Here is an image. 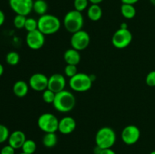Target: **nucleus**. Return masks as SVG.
Instances as JSON below:
<instances>
[{
	"mask_svg": "<svg viewBox=\"0 0 155 154\" xmlns=\"http://www.w3.org/2000/svg\"><path fill=\"white\" fill-rule=\"evenodd\" d=\"M52 104L57 111L61 113H68L75 107V96L71 91L64 89L58 93H56Z\"/></svg>",
	"mask_w": 155,
	"mask_h": 154,
	"instance_id": "f257e3e1",
	"label": "nucleus"
},
{
	"mask_svg": "<svg viewBox=\"0 0 155 154\" xmlns=\"http://www.w3.org/2000/svg\"><path fill=\"white\" fill-rule=\"evenodd\" d=\"M61 21L54 15L45 14L38 19V30L44 35H52L57 33L61 28Z\"/></svg>",
	"mask_w": 155,
	"mask_h": 154,
	"instance_id": "f03ea898",
	"label": "nucleus"
},
{
	"mask_svg": "<svg viewBox=\"0 0 155 154\" xmlns=\"http://www.w3.org/2000/svg\"><path fill=\"white\" fill-rule=\"evenodd\" d=\"M95 140L96 146L101 149L111 148L116 143V132L110 127H102L97 131Z\"/></svg>",
	"mask_w": 155,
	"mask_h": 154,
	"instance_id": "7ed1b4c3",
	"label": "nucleus"
},
{
	"mask_svg": "<svg viewBox=\"0 0 155 154\" xmlns=\"http://www.w3.org/2000/svg\"><path fill=\"white\" fill-rule=\"evenodd\" d=\"M63 24L65 29L72 34L83 30L84 19L82 12L78 11L75 9L68 11L64 18Z\"/></svg>",
	"mask_w": 155,
	"mask_h": 154,
	"instance_id": "20e7f679",
	"label": "nucleus"
},
{
	"mask_svg": "<svg viewBox=\"0 0 155 154\" xmlns=\"http://www.w3.org/2000/svg\"><path fill=\"white\" fill-rule=\"evenodd\" d=\"M93 81L90 75L84 72H78L74 76L70 78L69 85L73 91L77 92H86L90 90Z\"/></svg>",
	"mask_w": 155,
	"mask_h": 154,
	"instance_id": "39448f33",
	"label": "nucleus"
},
{
	"mask_svg": "<svg viewBox=\"0 0 155 154\" xmlns=\"http://www.w3.org/2000/svg\"><path fill=\"white\" fill-rule=\"evenodd\" d=\"M59 119L51 113H42L37 120L38 127L45 133H55L58 131Z\"/></svg>",
	"mask_w": 155,
	"mask_h": 154,
	"instance_id": "423d86ee",
	"label": "nucleus"
},
{
	"mask_svg": "<svg viewBox=\"0 0 155 154\" xmlns=\"http://www.w3.org/2000/svg\"><path fill=\"white\" fill-rule=\"evenodd\" d=\"M133 41V34L128 29L120 28L113 34L112 45L118 49L127 48Z\"/></svg>",
	"mask_w": 155,
	"mask_h": 154,
	"instance_id": "0eeeda50",
	"label": "nucleus"
},
{
	"mask_svg": "<svg viewBox=\"0 0 155 154\" xmlns=\"http://www.w3.org/2000/svg\"><path fill=\"white\" fill-rule=\"evenodd\" d=\"M90 43V36L85 30H81L73 33L71 38V45L73 48L77 51H83L89 46Z\"/></svg>",
	"mask_w": 155,
	"mask_h": 154,
	"instance_id": "6e6552de",
	"label": "nucleus"
},
{
	"mask_svg": "<svg viewBox=\"0 0 155 154\" xmlns=\"http://www.w3.org/2000/svg\"><path fill=\"white\" fill-rule=\"evenodd\" d=\"M33 0H9V6L16 14L27 17L33 11Z\"/></svg>",
	"mask_w": 155,
	"mask_h": 154,
	"instance_id": "1a4fd4ad",
	"label": "nucleus"
},
{
	"mask_svg": "<svg viewBox=\"0 0 155 154\" xmlns=\"http://www.w3.org/2000/svg\"><path fill=\"white\" fill-rule=\"evenodd\" d=\"M140 136V129L135 125H127L121 132V139L127 145H133L137 143Z\"/></svg>",
	"mask_w": 155,
	"mask_h": 154,
	"instance_id": "9d476101",
	"label": "nucleus"
},
{
	"mask_svg": "<svg viewBox=\"0 0 155 154\" xmlns=\"http://www.w3.org/2000/svg\"><path fill=\"white\" fill-rule=\"evenodd\" d=\"M45 35L39 30L29 32L26 36V43L27 46L33 50H39L42 48L45 44Z\"/></svg>",
	"mask_w": 155,
	"mask_h": 154,
	"instance_id": "9b49d317",
	"label": "nucleus"
},
{
	"mask_svg": "<svg viewBox=\"0 0 155 154\" xmlns=\"http://www.w3.org/2000/svg\"><path fill=\"white\" fill-rule=\"evenodd\" d=\"M48 78L43 73L37 72L30 77L29 85L36 91H44L48 88Z\"/></svg>",
	"mask_w": 155,
	"mask_h": 154,
	"instance_id": "f8f14e48",
	"label": "nucleus"
},
{
	"mask_svg": "<svg viewBox=\"0 0 155 154\" xmlns=\"http://www.w3.org/2000/svg\"><path fill=\"white\" fill-rule=\"evenodd\" d=\"M65 86H66V79L61 74L54 73L48 77V88L54 91L55 94L64 90Z\"/></svg>",
	"mask_w": 155,
	"mask_h": 154,
	"instance_id": "ddd939ff",
	"label": "nucleus"
},
{
	"mask_svg": "<svg viewBox=\"0 0 155 154\" xmlns=\"http://www.w3.org/2000/svg\"><path fill=\"white\" fill-rule=\"evenodd\" d=\"M77 127L75 119L71 116H64L59 120L58 131L62 134H70L74 132Z\"/></svg>",
	"mask_w": 155,
	"mask_h": 154,
	"instance_id": "4468645a",
	"label": "nucleus"
},
{
	"mask_svg": "<svg viewBox=\"0 0 155 154\" xmlns=\"http://www.w3.org/2000/svg\"><path fill=\"white\" fill-rule=\"evenodd\" d=\"M26 140H27V138H26V135L24 131L16 130V131L11 133L8 139V144L10 146L17 149H21Z\"/></svg>",
	"mask_w": 155,
	"mask_h": 154,
	"instance_id": "2eb2a0df",
	"label": "nucleus"
},
{
	"mask_svg": "<svg viewBox=\"0 0 155 154\" xmlns=\"http://www.w3.org/2000/svg\"><path fill=\"white\" fill-rule=\"evenodd\" d=\"M64 60L66 62L67 64L77 65L81 60V55L80 51L74 48H70L65 51L64 54Z\"/></svg>",
	"mask_w": 155,
	"mask_h": 154,
	"instance_id": "dca6fc26",
	"label": "nucleus"
},
{
	"mask_svg": "<svg viewBox=\"0 0 155 154\" xmlns=\"http://www.w3.org/2000/svg\"><path fill=\"white\" fill-rule=\"evenodd\" d=\"M29 86V84H27L25 81L18 80L13 85L14 94L18 98H24L28 93Z\"/></svg>",
	"mask_w": 155,
	"mask_h": 154,
	"instance_id": "f3484780",
	"label": "nucleus"
},
{
	"mask_svg": "<svg viewBox=\"0 0 155 154\" xmlns=\"http://www.w3.org/2000/svg\"><path fill=\"white\" fill-rule=\"evenodd\" d=\"M102 9L99 5L92 4L87 10V17L92 21H98L102 17Z\"/></svg>",
	"mask_w": 155,
	"mask_h": 154,
	"instance_id": "a211bd4d",
	"label": "nucleus"
},
{
	"mask_svg": "<svg viewBox=\"0 0 155 154\" xmlns=\"http://www.w3.org/2000/svg\"><path fill=\"white\" fill-rule=\"evenodd\" d=\"M120 12L124 18L129 20L133 19L136 14V8L133 5L130 4H122L120 7Z\"/></svg>",
	"mask_w": 155,
	"mask_h": 154,
	"instance_id": "6ab92c4d",
	"label": "nucleus"
},
{
	"mask_svg": "<svg viewBox=\"0 0 155 154\" xmlns=\"http://www.w3.org/2000/svg\"><path fill=\"white\" fill-rule=\"evenodd\" d=\"M48 8V3L45 0H36L33 2V11L40 16L46 14Z\"/></svg>",
	"mask_w": 155,
	"mask_h": 154,
	"instance_id": "aec40b11",
	"label": "nucleus"
},
{
	"mask_svg": "<svg viewBox=\"0 0 155 154\" xmlns=\"http://www.w3.org/2000/svg\"><path fill=\"white\" fill-rule=\"evenodd\" d=\"M58 137L55 133H45L42 137V144L47 148H52L57 144Z\"/></svg>",
	"mask_w": 155,
	"mask_h": 154,
	"instance_id": "412c9836",
	"label": "nucleus"
},
{
	"mask_svg": "<svg viewBox=\"0 0 155 154\" xmlns=\"http://www.w3.org/2000/svg\"><path fill=\"white\" fill-rule=\"evenodd\" d=\"M22 152L27 154H33L36 150V142L31 139H27L23 144Z\"/></svg>",
	"mask_w": 155,
	"mask_h": 154,
	"instance_id": "4be33fe9",
	"label": "nucleus"
},
{
	"mask_svg": "<svg viewBox=\"0 0 155 154\" xmlns=\"http://www.w3.org/2000/svg\"><path fill=\"white\" fill-rule=\"evenodd\" d=\"M6 62L11 66H15L20 61V55L16 51H10L7 54L5 57Z\"/></svg>",
	"mask_w": 155,
	"mask_h": 154,
	"instance_id": "5701e85b",
	"label": "nucleus"
},
{
	"mask_svg": "<svg viewBox=\"0 0 155 154\" xmlns=\"http://www.w3.org/2000/svg\"><path fill=\"white\" fill-rule=\"evenodd\" d=\"M24 29L28 33L29 32H32L36 30H38V21H36V19L33 18H27Z\"/></svg>",
	"mask_w": 155,
	"mask_h": 154,
	"instance_id": "b1692460",
	"label": "nucleus"
},
{
	"mask_svg": "<svg viewBox=\"0 0 155 154\" xmlns=\"http://www.w3.org/2000/svg\"><path fill=\"white\" fill-rule=\"evenodd\" d=\"M55 95L56 94L54 91L47 88L46 90L42 91V100L46 104H53L54 98H55Z\"/></svg>",
	"mask_w": 155,
	"mask_h": 154,
	"instance_id": "393cba45",
	"label": "nucleus"
},
{
	"mask_svg": "<svg viewBox=\"0 0 155 154\" xmlns=\"http://www.w3.org/2000/svg\"><path fill=\"white\" fill-rule=\"evenodd\" d=\"M26 21H27V17L26 16L16 14V16L15 17L13 21L14 26H15L17 29H19V30L24 28Z\"/></svg>",
	"mask_w": 155,
	"mask_h": 154,
	"instance_id": "a878e982",
	"label": "nucleus"
},
{
	"mask_svg": "<svg viewBox=\"0 0 155 154\" xmlns=\"http://www.w3.org/2000/svg\"><path fill=\"white\" fill-rule=\"evenodd\" d=\"M89 0H74V9L78 11L82 12L86 10L89 6Z\"/></svg>",
	"mask_w": 155,
	"mask_h": 154,
	"instance_id": "bb28decb",
	"label": "nucleus"
},
{
	"mask_svg": "<svg viewBox=\"0 0 155 154\" xmlns=\"http://www.w3.org/2000/svg\"><path fill=\"white\" fill-rule=\"evenodd\" d=\"M9 135H10V132L9 130L5 125L0 124V143H2L8 140Z\"/></svg>",
	"mask_w": 155,
	"mask_h": 154,
	"instance_id": "cd10ccee",
	"label": "nucleus"
},
{
	"mask_svg": "<svg viewBox=\"0 0 155 154\" xmlns=\"http://www.w3.org/2000/svg\"><path fill=\"white\" fill-rule=\"evenodd\" d=\"M77 73H78V71H77V65L67 64V66L64 67L65 75L69 77V78L74 76Z\"/></svg>",
	"mask_w": 155,
	"mask_h": 154,
	"instance_id": "c85d7f7f",
	"label": "nucleus"
},
{
	"mask_svg": "<svg viewBox=\"0 0 155 154\" xmlns=\"http://www.w3.org/2000/svg\"><path fill=\"white\" fill-rule=\"evenodd\" d=\"M145 82L150 87H155V70L148 72L145 78Z\"/></svg>",
	"mask_w": 155,
	"mask_h": 154,
	"instance_id": "c756f323",
	"label": "nucleus"
},
{
	"mask_svg": "<svg viewBox=\"0 0 155 154\" xmlns=\"http://www.w3.org/2000/svg\"><path fill=\"white\" fill-rule=\"evenodd\" d=\"M0 154H15V149L8 144L2 148L0 150Z\"/></svg>",
	"mask_w": 155,
	"mask_h": 154,
	"instance_id": "7c9ffc66",
	"label": "nucleus"
},
{
	"mask_svg": "<svg viewBox=\"0 0 155 154\" xmlns=\"http://www.w3.org/2000/svg\"><path fill=\"white\" fill-rule=\"evenodd\" d=\"M100 154H116V152L111 149V148H108V149H101Z\"/></svg>",
	"mask_w": 155,
	"mask_h": 154,
	"instance_id": "2f4dec72",
	"label": "nucleus"
},
{
	"mask_svg": "<svg viewBox=\"0 0 155 154\" xmlns=\"http://www.w3.org/2000/svg\"><path fill=\"white\" fill-rule=\"evenodd\" d=\"M139 0H121L122 4H130V5H134L137 3Z\"/></svg>",
	"mask_w": 155,
	"mask_h": 154,
	"instance_id": "473e14b6",
	"label": "nucleus"
},
{
	"mask_svg": "<svg viewBox=\"0 0 155 154\" xmlns=\"http://www.w3.org/2000/svg\"><path fill=\"white\" fill-rule=\"evenodd\" d=\"M5 20V16L4 12L2 10H0V27L4 24Z\"/></svg>",
	"mask_w": 155,
	"mask_h": 154,
	"instance_id": "72a5a7b5",
	"label": "nucleus"
},
{
	"mask_svg": "<svg viewBox=\"0 0 155 154\" xmlns=\"http://www.w3.org/2000/svg\"><path fill=\"white\" fill-rule=\"evenodd\" d=\"M101 149H101V148L98 147V146H96L95 148H94V150H93L94 154H100Z\"/></svg>",
	"mask_w": 155,
	"mask_h": 154,
	"instance_id": "f704fd0d",
	"label": "nucleus"
},
{
	"mask_svg": "<svg viewBox=\"0 0 155 154\" xmlns=\"http://www.w3.org/2000/svg\"><path fill=\"white\" fill-rule=\"evenodd\" d=\"M89 2L92 3V4H96V5H99L100 3L102 2L103 0H89Z\"/></svg>",
	"mask_w": 155,
	"mask_h": 154,
	"instance_id": "c9c22d12",
	"label": "nucleus"
},
{
	"mask_svg": "<svg viewBox=\"0 0 155 154\" xmlns=\"http://www.w3.org/2000/svg\"><path fill=\"white\" fill-rule=\"evenodd\" d=\"M3 72H4V67H3V66L2 63H0V77L2 75Z\"/></svg>",
	"mask_w": 155,
	"mask_h": 154,
	"instance_id": "e433bc0d",
	"label": "nucleus"
},
{
	"mask_svg": "<svg viewBox=\"0 0 155 154\" xmlns=\"http://www.w3.org/2000/svg\"><path fill=\"white\" fill-rule=\"evenodd\" d=\"M150 2H151V4L154 5H155V0H150Z\"/></svg>",
	"mask_w": 155,
	"mask_h": 154,
	"instance_id": "4c0bfd02",
	"label": "nucleus"
},
{
	"mask_svg": "<svg viewBox=\"0 0 155 154\" xmlns=\"http://www.w3.org/2000/svg\"><path fill=\"white\" fill-rule=\"evenodd\" d=\"M150 154H155V150L152 151V152H150Z\"/></svg>",
	"mask_w": 155,
	"mask_h": 154,
	"instance_id": "58836bf2",
	"label": "nucleus"
},
{
	"mask_svg": "<svg viewBox=\"0 0 155 154\" xmlns=\"http://www.w3.org/2000/svg\"><path fill=\"white\" fill-rule=\"evenodd\" d=\"M20 154H27V153H24V152H21V153H20Z\"/></svg>",
	"mask_w": 155,
	"mask_h": 154,
	"instance_id": "ea45409f",
	"label": "nucleus"
}]
</instances>
